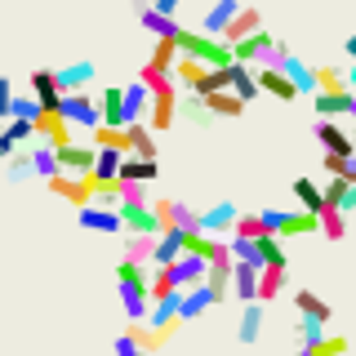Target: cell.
I'll return each instance as SVG.
<instances>
[{
	"label": "cell",
	"instance_id": "1",
	"mask_svg": "<svg viewBox=\"0 0 356 356\" xmlns=\"http://www.w3.org/2000/svg\"><path fill=\"white\" fill-rule=\"evenodd\" d=\"M147 267H138V263H125L120 259L116 263V285H120V303H125V316H129V325L134 321H147V312H152V298H147Z\"/></svg>",
	"mask_w": 356,
	"mask_h": 356
},
{
	"label": "cell",
	"instance_id": "2",
	"mask_svg": "<svg viewBox=\"0 0 356 356\" xmlns=\"http://www.w3.org/2000/svg\"><path fill=\"white\" fill-rule=\"evenodd\" d=\"M174 49L183 54V58H196L200 67H214V72L232 67V44H222L214 36H200V31H187V27L174 31Z\"/></svg>",
	"mask_w": 356,
	"mask_h": 356
},
{
	"label": "cell",
	"instance_id": "3",
	"mask_svg": "<svg viewBox=\"0 0 356 356\" xmlns=\"http://www.w3.org/2000/svg\"><path fill=\"white\" fill-rule=\"evenodd\" d=\"M58 116L67 120V129H89L94 134L98 129V107H94V98L89 94H63V103H58Z\"/></svg>",
	"mask_w": 356,
	"mask_h": 356
},
{
	"label": "cell",
	"instance_id": "4",
	"mask_svg": "<svg viewBox=\"0 0 356 356\" xmlns=\"http://www.w3.org/2000/svg\"><path fill=\"white\" fill-rule=\"evenodd\" d=\"M236 218H241V209L232 205V200H218V205H209L205 214H196V232H200V236L222 241V232L236 227Z\"/></svg>",
	"mask_w": 356,
	"mask_h": 356
},
{
	"label": "cell",
	"instance_id": "5",
	"mask_svg": "<svg viewBox=\"0 0 356 356\" xmlns=\"http://www.w3.org/2000/svg\"><path fill=\"white\" fill-rule=\"evenodd\" d=\"M58 156V174H72V178H85L94 170V143H67V147H54Z\"/></svg>",
	"mask_w": 356,
	"mask_h": 356
},
{
	"label": "cell",
	"instance_id": "6",
	"mask_svg": "<svg viewBox=\"0 0 356 356\" xmlns=\"http://www.w3.org/2000/svg\"><path fill=\"white\" fill-rule=\"evenodd\" d=\"M116 214H120V227H125L129 236H152V241L161 236V218L152 214V200L147 205H120Z\"/></svg>",
	"mask_w": 356,
	"mask_h": 356
},
{
	"label": "cell",
	"instance_id": "7",
	"mask_svg": "<svg viewBox=\"0 0 356 356\" xmlns=\"http://www.w3.org/2000/svg\"><path fill=\"white\" fill-rule=\"evenodd\" d=\"M152 214L161 218V232H196V214L183 205V200H152Z\"/></svg>",
	"mask_w": 356,
	"mask_h": 356
},
{
	"label": "cell",
	"instance_id": "8",
	"mask_svg": "<svg viewBox=\"0 0 356 356\" xmlns=\"http://www.w3.org/2000/svg\"><path fill=\"white\" fill-rule=\"evenodd\" d=\"M94 107H98V125L103 129H125V94H120V85L98 89Z\"/></svg>",
	"mask_w": 356,
	"mask_h": 356
},
{
	"label": "cell",
	"instance_id": "9",
	"mask_svg": "<svg viewBox=\"0 0 356 356\" xmlns=\"http://www.w3.org/2000/svg\"><path fill=\"white\" fill-rule=\"evenodd\" d=\"M94 76H98V67L89 58H81L72 67H58V72H54V85H58V94H85V89L94 85Z\"/></svg>",
	"mask_w": 356,
	"mask_h": 356
},
{
	"label": "cell",
	"instance_id": "10",
	"mask_svg": "<svg viewBox=\"0 0 356 356\" xmlns=\"http://www.w3.org/2000/svg\"><path fill=\"white\" fill-rule=\"evenodd\" d=\"M241 14V0H214V5L205 9V18H200V36H214L222 40V31L232 27V18Z\"/></svg>",
	"mask_w": 356,
	"mask_h": 356
},
{
	"label": "cell",
	"instance_id": "11",
	"mask_svg": "<svg viewBox=\"0 0 356 356\" xmlns=\"http://www.w3.org/2000/svg\"><path fill=\"white\" fill-rule=\"evenodd\" d=\"M76 222H81L85 232H103V236H116V232H125V227H120V214H116V209H98V205L76 209Z\"/></svg>",
	"mask_w": 356,
	"mask_h": 356
},
{
	"label": "cell",
	"instance_id": "12",
	"mask_svg": "<svg viewBox=\"0 0 356 356\" xmlns=\"http://www.w3.org/2000/svg\"><path fill=\"white\" fill-rule=\"evenodd\" d=\"M316 143L325 147V156H352V134L339 120H316Z\"/></svg>",
	"mask_w": 356,
	"mask_h": 356
},
{
	"label": "cell",
	"instance_id": "13",
	"mask_svg": "<svg viewBox=\"0 0 356 356\" xmlns=\"http://www.w3.org/2000/svg\"><path fill=\"white\" fill-rule=\"evenodd\" d=\"M254 31H263V14L254 5H241V14L232 18V27L222 31V44H236V40H250Z\"/></svg>",
	"mask_w": 356,
	"mask_h": 356
},
{
	"label": "cell",
	"instance_id": "14",
	"mask_svg": "<svg viewBox=\"0 0 356 356\" xmlns=\"http://www.w3.org/2000/svg\"><path fill=\"white\" fill-rule=\"evenodd\" d=\"M120 94H125V125H143V120H147V107H152V94L143 89V81L120 85Z\"/></svg>",
	"mask_w": 356,
	"mask_h": 356
},
{
	"label": "cell",
	"instance_id": "15",
	"mask_svg": "<svg viewBox=\"0 0 356 356\" xmlns=\"http://www.w3.org/2000/svg\"><path fill=\"white\" fill-rule=\"evenodd\" d=\"M170 272V281H174V289H196V285H205V263L200 259H192V254H183L174 267H165Z\"/></svg>",
	"mask_w": 356,
	"mask_h": 356
},
{
	"label": "cell",
	"instance_id": "16",
	"mask_svg": "<svg viewBox=\"0 0 356 356\" xmlns=\"http://www.w3.org/2000/svg\"><path fill=\"white\" fill-rule=\"evenodd\" d=\"M49 192L63 196V200H72L76 209H85L89 200H94V196H89V183H85V178H72V174H54L49 178Z\"/></svg>",
	"mask_w": 356,
	"mask_h": 356
},
{
	"label": "cell",
	"instance_id": "17",
	"mask_svg": "<svg viewBox=\"0 0 356 356\" xmlns=\"http://www.w3.org/2000/svg\"><path fill=\"white\" fill-rule=\"evenodd\" d=\"M178 120V94H161V98H152V107H147V125L152 134H161V129H170Z\"/></svg>",
	"mask_w": 356,
	"mask_h": 356
},
{
	"label": "cell",
	"instance_id": "18",
	"mask_svg": "<svg viewBox=\"0 0 356 356\" xmlns=\"http://www.w3.org/2000/svg\"><path fill=\"white\" fill-rule=\"evenodd\" d=\"M31 98L40 103V111H49V116H58V85H54V72H31Z\"/></svg>",
	"mask_w": 356,
	"mask_h": 356
},
{
	"label": "cell",
	"instance_id": "19",
	"mask_svg": "<svg viewBox=\"0 0 356 356\" xmlns=\"http://www.w3.org/2000/svg\"><path fill=\"white\" fill-rule=\"evenodd\" d=\"M254 81H259V94H272V98H281V103H289V98H298V89L285 81L276 67H254Z\"/></svg>",
	"mask_w": 356,
	"mask_h": 356
},
{
	"label": "cell",
	"instance_id": "20",
	"mask_svg": "<svg viewBox=\"0 0 356 356\" xmlns=\"http://www.w3.org/2000/svg\"><path fill=\"white\" fill-rule=\"evenodd\" d=\"M36 138L49 143V147H67V143H76L72 129H67V120L63 116H49V111H40V116H36Z\"/></svg>",
	"mask_w": 356,
	"mask_h": 356
},
{
	"label": "cell",
	"instance_id": "21",
	"mask_svg": "<svg viewBox=\"0 0 356 356\" xmlns=\"http://www.w3.org/2000/svg\"><path fill=\"white\" fill-rule=\"evenodd\" d=\"M178 259H183V232H161L152 250V267L161 272V267H174Z\"/></svg>",
	"mask_w": 356,
	"mask_h": 356
},
{
	"label": "cell",
	"instance_id": "22",
	"mask_svg": "<svg viewBox=\"0 0 356 356\" xmlns=\"http://www.w3.org/2000/svg\"><path fill=\"white\" fill-rule=\"evenodd\" d=\"M227 89L241 98L245 107H250L254 98H259V81H254V67H241V63H232V67H227Z\"/></svg>",
	"mask_w": 356,
	"mask_h": 356
},
{
	"label": "cell",
	"instance_id": "23",
	"mask_svg": "<svg viewBox=\"0 0 356 356\" xmlns=\"http://www.w3.org/2000/svg\"><path fill=\"white\" fill-rule=\"evenodd\" d=\"M294 307H298V321H321V325H330V316H334V307L321 294H312V289H298Z\"/></svg>",
	"mask_w": 356,
	"mask_h": 356
},
{
	"label": "cell",
	"instance_id": "24",
	"mask_svg": "<svg viewBox=\"0 0 356 356\" xmlns=\"http://www.w3.org/2000/svg\"><path fill=\"white\" fill-rule=\"evenodd\" d=\"M312 232H321L316 214H303V209H294V214H281V227H276V241H294V236H312Z\"/></svg>",
	"mask_w": 356,
	"mask_h": 356
},
{
	"label": "cell",
	"instance_id": "25",
	"mask_svg": "<svg viewBox=\"0 0 356 356\" xmlns=\"http://www.w3.org/2000/svg\"><path fill=\"white\" fill-rule=\"evenodd\" d=\"M285 276H289V267H263V272H259V289H254V303L267 307L272 298H281Z\"/></svg>",
	"mask_w": 356,
	"mask_h": 356
},
{
	"label": "cell",
	"instance_id": "26",
	"mask_svg": "<svg viewBox=\"0 0 356 356\" xmlns=\"http://www.w3.org/2000/svg\"><path fill=\"white\" fill-rule=\"evenodd\" d=\"M125 147L134 161H156V138L147 125H125Z\"/></svg>",
	"mask_w": 356,
	"mask_h": 356
},
{
	"label": "cell",
	"instance_id": "27",
	"mask_svg": "<svg viewBox=\"0 0 356 356\" xmlns=\"http://www.w3.org/2000/svg\"><path fill=\"white\" fill-rule=\"evenodd\" d=\"M312 107H316V120H339V116H348L352 94L348 89L343 94H312Z\"/></svg>",
	"mask_w": 356,
	"mask_h": 356
},
{
	"label": "cell",
	"instance_id": "28",
	"mask_svg": "<svg viewBox=\"0 0 356 356\" xmlns=\"http://www.w3.org/2000/svg\"><path fill=\"white\" fill-rule=\"evenodd\" d=\"M254 289H259V267L232 263V294H236L241 303H254Z\"/></svg>",
	"mask_w": 356,
	"mask_h": 356
},
{
	"label": "cell",
	"instance_id": "29",
	"mask_svg": "<svg viewBox=\"0 0 356 356\" xmlns=\"http://www.w3.org/2000/svg\"><path fill=\"white\" fill-rule=\"evenodd\" d=\"M205 307H218V303H214V294H209L205 285H196V289H183V303H178V321H196Z\"/></svg>",
	"mask_w": 356,
	"mask_h": 356
},
{
	"label": "cell",
	"instance_id": "30",
	"mask_svg": "<svg viewBox=\"0 0 356 356\" xmlns=\"http://www.w3.org/2000/svg\"><path fill=\"white\" fill-rule=\"evenodd\" d=\"M152 178H156V161H134V156H125V161H120V174H116V183L147 187Z\"/></svg>",
	"mask_w": 356,
	"mask_h": 356
},
{
	"label": "cell",
	"instance_id": "31",
	"mask_svg": "<svg viewBox=\"0 0 356 356\" xmlns=\"http://www.w3.org/2000/svg\"><path fill=\"white\" fill-rule=\"evenodd\" d=\"M289 192H294V200H298L303 214H321V205H325V200H321V183H316V178H294Z\"/></svg>",
	"mask_w": 356,
	"mask_h": 356
},
{
	"label": "cell",
	"instance_id": "32",
	"mask_svg": "<svg viewBox=\"0 0 356 356\" xmlns=\"http://www.w3.org/2000/svg\"><path fill=\"white\" fill-rule=\"evenodd\" d=\"M27 156H31V174H36V178H44V183H49V178L58 174V156H54V147H49V143H31V147H27Z\"/></svg>",
	"mask_w": 356,
	"mask_h": 356
},
{
	"label": "cell",
	"instance_id": "33",
	"mask_svg": "<svg viewBox=\"0 0 356 356\" xmlns=\"http://www.w3.org/2000/svg\"><path fill=\"white\" fill-rule=\"evenodd\" d=\"M200 103H205L209 116H222V120H236L241 111H245V103L232 94V89H222V94H209V98H200Z\"/></svg>",
	"mask_w": 356,
	"mask_h": 356
},
{
	"label": "cell",
	"instance_id": "34",
	"mask_svg": "<svg viewBox=\"0 0 356 356\" xmlns=\"http://www.w3.org/2000/svg\"><path fill=\"white\" fill-rule=\"evenodd\" d=\"M254 254H259V267H289L285 241H276V236H259L254 241Z\"/></svg>",
	"mask_w": 356,
	"mask_h": 356
},
{
	"label": "cell",
	"instance_id": "35",
	"mask_svg": "<svg viewBox=\"0 0 356 356\" xmlns=\"http://www.w3.org/2000/svg\"><path fill=\"white\" fill-rule=\"evenodd\" d=\"M209 72V67H200L196 58H183V54H178V63H174V72H170V81L174 85H183L187 89V94H192V89L200 85V76H205Z\"/></svg>",
	"mask_w": 356,
	"mask_h": 356
},
{
	"label": "cell",
	"instance_id": "36",
	"mask_svg": "<svg viewBox=\"0 0 356 356\" xmlns=\"http://www.w3.org/2000/svg\"><path fill=\"white\" fill-rule=\"evenodd\" d=\"M259 334H263V303H245L241 325H236V339L241 343H259Z\"/></svg>",
	"mask_w": 356,
	"mask_h": 356
},
{
	"label": "cell",
	"instance_id": "37",
	"mask_svg": "<svg viewBox=\"0 0 356 356\" xmlns=\"http://www.w3.org/2000/svg\"><path fill=\"white\" fill-rule=\"evenodd\" d=\"M352 343L343 339V334H325L321 343H312V348H298V356H348Z\"/></svg>",
	"mask_w": 356,
	"mask_h": 356
},
{
	"label": "cell",
	"instance_id": "38",
	"mask_svg": "<svg viewBox=\"0 0 356 356\" xmlns=\"http://www.w3.org/2000/svg\"><path fill=\"white\" fill-rule=\"evenodd\" d=\"M138 22L152 31L156 40H174V31H178V18H161V14H152V9H143V14H138Z\"/></svg>",
	"mask_w": 356,
	"mask_h": 356
},
{
	"label": "cell",
	"instance_id": "39",
	"mask_svg": "<svg viewBox=\"0 0 356 356\" xmlns=\"http://www.w3.org/2000/svg\"><path fill=\"white\" fill-rule=\"evenodd\" d=\"M174 63H178V49H174V40H156V49H152L147 67H152V72H161V76H170V72H174Z\"/></svg>",
	"mask_w": 356,
	"mask_h": 356
},
{
	"label": "cell",
	"instance_id": "40",
	"mask_svg": "<svg viewBox=\"0 0 356 356\" xmlns=\"http://www.w3.org/2000/svg\"><path fill=\"white\" fill-rule=\"evenodd\" d=\"M316 222H321V232H325V241H343V232H348V218H343L334 205H321Z\"/></svg>",
	"mask_w": 356,
	"mask_h": 356
},
{
	"label": "cell",
	"instance_id": "41",
	"mask_svg": "<svg viewBox=\"0 0 356 356\" xmlns=\"http://www.w3.org/2000/svg\"><path fill=\"white\" fill-rule=\"evenodd\" d=\"M312 76H316V94H343V67H312Z\"/></svg>",
	"mask_w": 356,
	"mask_h": 356
},
{
	"label": "cell",
	"instance_id": "42",
	"mask_svg": "<svg viewBox=\"0 0 356 356\" xmlns=\"http://www.w3.org/2000/svg\"><path fill=\"white\" fill-rule=\"evenodd\" d=\"M178 116H183V120H192V125H209V120H214L196 94H183V98H178Z\"/></svg>",
	"mask_w": 356,
	"mask_h": 356
},
{
	"label": "cell",
	"instance_id": "43",
	"mask_svg": "<svg viewBox=\"0 0 356 356\" xmlns=\"http://www.w3.org/2000/svg\"><path fill=\"white\" fill-rule=\"evenodd\" d=\"M152 250H156L152 236H129V241H125V263L147 267V263H152Z\"/></svg>",
	"mask_w": 356,
	"mask_h": 356
},
{
	"label": "cell",
	"instance_id": "44",
	"mask_svg": "<svg viewBox=\"0 0 356 356\" xmlns=\"http://www.w3.org/2000/svg\"><path fill=\"white\" fill-rule=\"evenodd\" d=\"M40 116V103L31 94H14V103H9V120H27V125H36Z\"/></svg>",
	"mask_w": 356,
	"mask_h": 356
},
{
	"label": "cell",
	"instance_id": "45",
	"mask_svg": "<svg viewBox=\"0 0 356 356\" xmlns=\"http://www.w3.org/2000/svg\"><path fill=\"white\" fill-rule=\"evenodd\" d=\"M330 334V325H321V321H298V348H312V343H321Z\"/></svg>",
	"mask_w": 356,
	"mask_h": 356
},
{
	"label": "cell",
	"instance_id": "46",
	"mask_svg": "<svg viewBox=\"0 0 356 356\" xmlns=\"http://www.w3.org/2000/svg\"><path fill=\"white\" fill-rule=\"evenodd\" d=\"M5 170H9V183H22V178H31V156L27 152H14L5 161Z\"/></svg>",
	"mask_w": 356,
	"mask_h": 356
},
{
	"label": "cell",
	"instance_id": "47",
	"mask_svg": "<svg viewBox=\"0 0 356 356\" xmlns=\"http://www.w3.org/2000/svg\"><path fill=\"white\" fill-rule=\"evenodd\" d=\"M14 81H9V76H0V120H9V103H14Z\"/></svg>",
	"mask_w": 356,
	"mask_h": 356
},
{
	"label": "cell",
	"instance_id": "48",
	"mask_svg": "<svg viewBox=\"0 0 356 356\" xmlns=\"http://www.w3.org/2000/svg\"><path fill=\"white\" fill-rule=\"evenodd\" d=\"M281 214H285V209H263V214H259V222H263L267 236H276V227H281Z\"/></svg>",
	"mask_w": 356,
	"mask_h": 356
},
{
	"label": "cell",
	"instance_id": "49",
	"mask_svg": "<svg viewBox=\"0 0 356 356\" xmlns=\"http://www.w3.org/2000/svg\"><path fill=\"white\" fill-rule=\"evenodd\" d=\"M339 214H343V218L356 214V183H348V192H343V200H339Z\"/></svg>",
	"mask_w": 356,
	"mask_h": 356
},
{
	"label": "cell",
	"instance_id": "50",
	"mask_svg": "<svg viewBox=\"0 0 356 356\" xmlns=\"http://www.w3.org/2000/svg\"><path fill=\"white\" fill-rule=\"evenodd\" d=\"M116 356H143V352H138V343H134L129 334H120V339H116Z\"/></svg>",
	"mask_w": 356,
	"mask_h": 356
},
{
	"label": "cell",
	"instance_id": "51",
	"mask_svg": "<svg viewBox=\"0 0 356 356\" xmlns=\"http://www.w3.org/2000/svg\"><path fill=\"white\" fill-rule=\"evenodd\" d=\"M183 5V0H152V14H161V18H174V9Z\"/></svg>",
	"mask_w": 356,
	"mask_h": 356
},
{
	"label": "cell",
	"instance_id": "52",
	"mask_svg": "<svg viewBox=\"0 0 356 356\" xmlns=\"http://www.w3.org/2000/svg\"><path fill=\"white\" fill-rule=\"evenodd\" d=\"M343 89H348V94H356V67H348V72H343Z\"/></svg>",
	"mask_w": 356,
	"mask_h": 356
},
{
	"label": "cell",
	"instance_id": "53",
	"mask_svg": "<svg viewBox=\"0 0 356 356\" xmlns=\"http://www.w3.org/2000/svg\"><path fill=\"white\" fill-rule=\"evenodd\" d=\"M343 49H348V58H352V67H356V36H348V44H343Z\"/></svg>",
	"mask_w": 356,
	"mask_h": 356
},
{
	"label": "cell",
	"instance_id": "54",
	"mask_svg": "<svg viewBox=\"0 0 356 356\" xmlns=\"http://www.w3.org/2000/svg\"><path fill=\"white\" fill-rule=\"evenodd\" d=\"M134 5V14H143V9H152V0H129Z\"/></svg>",
	"mask_w": 356,
	"mask_h": 356
},
{
	"label": "cell",
	"instance_id": "55",
	"mask_svg": "<svg viewBox=\"0 0 356 356\" xmlns=\"http://www.w3.org/2000/svg\"><path fill=\"white\" fill-rule=\"evenodd\" d=\"M9 156H14V152H9V147H5V143H0V161H9Z\"/></svg>",
	"mask_w": 356,
	"mask_h": 356
},
{
	"label": "cell",
	"instance_id": "56",
	"mask_svg": "<svg viewBox=\"0 0 356 356\" xmlns=\"http://www.w3.org/2000/svg\"><path fill=\"white\" fill-rule=\"evenodd\" d=\"M348 116H352V120H356V94H352V107H348Z\"/></svg>",
	"mask_w": 356,
	"mask_h": 356
},
{
	"label": "cell",
	"instance_id": "57",
	"mask_svg": "<svg viewBox=\"0 0 356 356\" xmlns=\"http://www.w3.org/2000/svg\"><path fill=\"white\" fill-rule=\"evenodd\" d=\"M352 156H356V134H352Z\"/></svg>",
	"mask_w": 356,
	"mask_h": 356
}]
</instances>
